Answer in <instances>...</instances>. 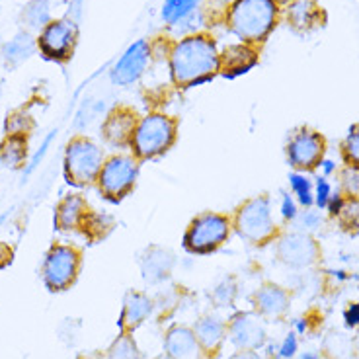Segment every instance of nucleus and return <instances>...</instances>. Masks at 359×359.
I'll list each match as a JSON object with an SVG mask.
<instances>
[{"instance_id":"nucleus-2","label":"nucleus","mask_w":359,"mask_h":359,"mask_svg":"<svg viewBox=\"0 0 359 359\" xmlns=\"http://www.w3.org/2000/svg\"><path fill=\"white\" fill-rule=\"evenodd\" d=\"M278 22L276 0H234L226 14V24L244 43H260Z\"/></svg>"},{"instance_id":"nucleus-20","label":"nucleus","mask_w":359,"mask_h":359,"mask_svg":"<svg viewBox=\"0 0 359 359\" xmlns=\"http://www.w3.org/2000/svg\"><path fill=\"white\" fill-rule=\"evenodd\" d=\"M34 51H36V41L32 39L29 34L20 32L14 39L0 45V59L6 67L14 69V67L27 61L34 55Z\"/></svg>"},{"instance_id":"nucleus-3","label":"nucleus","mask_w":359,"mask_h":359,"mask_svg":"<svg viewBox=\"0 0 359 359\" xmlns=\"http://www.w3.org/2000/svg\"><path fill=\"white\" fill-rule=\"evenodd\" d=\"M178 135V119L166 114H149L139 119L131 139V153L139 162L153 161L172 149Z\"/></svg>"},{"instance_id":"nucleus-12","label":"nucleus","mask_w":359,"mask_h":359,"mask_svg":"<svg viewBox=\"0 0 359 359\" xmlns=\"http://www.w3.org/2000/svg\"><path fill=\"white\" fill-rule=\"evenodd\" d=\"M139 119L137 111L127 106H117L109 111L104 123H102V137L109 147H116V149H123L131 144L133 133L137 126H139Z\"/></svg>"},{"instance_id":"nucleus-21","label":"nucleus","mask_w":359,"mask_h":359,"mask_svg":"<svg viewBox=\"0 0 359 359\" xmlns=\"http://www.w3.org/2000/svg\"><path fill=\"white\" fill-rule=\"evenodd\" d=\"M194 332H196V338L201 344L203 351L217 350L226 336V324L221 318L209 314V316H203L201 320H198V324L194 326Z\"/></svg>"},{"instance_id":"nucleus-10","label":"nucleus","mask_w":359,"mask_h":359,"mask_svg":"<svg viewBox=\"0 0 359 359\" xmlns=\"http://www.w3.org/2000/svg\"><path fill=\"white\" fill-rule=\"evenodd\" d=\"M76 34L71 20H51L39 34V51L49 61H67L76 43Z\"/></svg>"},{"instance_id":"nucleus-22","label":"nucleus","mask_w":359,"mask_h":359,"mask_svg":"<svg viewBox=\"0 0 359 359\" xmlns=\"http://www.w3.org/2000/svg\"><path fill=\"white\" fill-rule=\"evenodd\" d=\"M27 156L26 135H8L4 143L0 144V168L16 170Z\"/></svg>"},{"instance_id":"nucleus-25","label":"nucleus","mask_w":359,"mask_h":359,"mask_svg":"<svg viewBox=\"0 0 359 359\" xmlns=\"http://www.w3.org/2000/svg\"><path fill=\"white\" fill-rule=\"evenodd\" d=\"M114 226H116V221L111 217L104 215V213H96V211L90 209L84 223H82L81 233L88 238L90 243H100L114 231Z\"/></svg>"},{"instance_id":"nucleus-18","label":"nucleus","mask_w":359,"mask_h":359,"mask_svg":"<svg viewBox=\"0 0 359 359\" xmlns=\"http://www.w3.org/2000/svg\"><path fill=\"white\" fill-rule=\"evenodd\" d=\"M151 311H153V303L144 293H139V291L127 293L126 301H123V311H121V316L117 320L119 334L135 330L139 324L144 323V318L151 314Z\"/></svg>"},{"instance_id":"nucleus-13","label":"nucleus","mask_w":359,"mask_h":359,"mask_svg":"<svg viewBox=\"0 0 359 359\" xmlns=\"http://www.w3.org/2000/svg\"><path fill=\"white\" fill-rule=\"evenodd\" d=\"M316 244L311 236L301 233H291L283 236L278 244L279 260L293 268H303L311 266L316 260Z\"/></svg>"},{"instance_id":"nucleus-40","label":"nucleus","mask_w":359,"mask_h":359,"mask_svg":"<svg viewBox=\"0 0 359 359\" xmlns=\"http://www.w3.org/2000/svg\"><path fill=\"white\" fill-rule=\"evenodd\" d=\"M344 318H346V324L348 326H355L359 324V305H351L346 313H344Z\"/></svg>"},{"instance_id":"nucleus-6","label":"nucleus","mask_w":359,"mask_h":359,"mask_svg":"<svg viewBox=\"0 0 359 359\" xmlns=\"http://www.w3.org/2000/svg\"><path fill=\"white\" fill-rule=\"evenodd\" d=\"M233 231V221L221 213H201L198 215L186 229L184 234V248L189 254H211L219 250L231 236Z\"/></svg>"},{"instance_id":"nucleus-5","label":"nucleus","mask_w":359,"mask_h":359,"mask_svg":"<svg viewBox=\"0 0 359 359\" xmlns=\"http://www.w3.org/2000/svg\"><path fill=\"white\" fill-rule=\"evenodd\" d=\"M236 234L250 244H266L276 234V223L271 219V201L268 196L246 199L231 219Z\"/></svg>"},{"instance_id":"nucleus-8","label":"nucleus","mask_w":359,"mask_h":359,"mask_svg":"<svg viewBox=\"0 0 359 359\" xmlns=\"http://www.w3.org/2000/svg\"><path fill=\"white\" fill-rule=\"evenodd\" d=\"M81 252L71 244H53L45 254L41 278L51 293L67 291L79 278Z\"/></svg>"},{"instance_id":"nucleus-42","label":"nucleus","mask_w":359,"mask_h":359,"mask_svg":"<svg viewBox=\"0 0 359 359\" xmlns=\"http://www.w3.org/2000/svg\"><path fill=\"white\" fill-rule=\"evenodd\" d=\"M295 326H297V332H299V334H303L306 330V323L303 320V318H301V320H297Z\"/></svg>"},{"instance_id":"nucleus-39","label":"nucleus","mask_w":359,"mask_h":359,"mask_svg":"<svg viewBox=\"0 0 359 359\" xmlns=\"http://www.w3.org/2000/svg\"><path fill=\"white\" fill-rule=\"evenodd\" d=\"M12 258H14V250L10 248L8 244L0 243V269H4L6 266H10Z\"/></svg>"},{"instance_id":"nucleus-38","label":"nucleus","mask_w":359,"mask_h":359,"mask_svg":"<svg viewBox=\"0 0 359 359\" xmlns=\"http://www.w3.org/2000/svg\"><path fill=\"white\" fill-rule=\"evenodd\" d=\"M320 215L316 213V211H305L303 215H301V219H299V223H301V226L303 229H316L318 224H320Z\"/></svg>"},{"instance_id":"nucleus-43","label":"nucleus","mask_w":359,"mask_h":359,"mask_svg":"<svg viewBox=\"0 0 359 359\" xmlns=\"http://www.w3.org/2000/svg\"><path fill=\"white\" fill-rule=\"evenodd\" d=\"M301 359H318V355H316V353H303Z\"/></svg>"},{"instance_id":"nucleus-44","label":"nucleus","mask_w":359,"mask_h":359,"mask_svg":"<svg viewBox=\"0 0 359 359\" xmlns=\"http://www.w3.org/2000/svg\"><path fill=\"white\" fill-rule=\"evenodd\" d=\"M217 2H221V4H233L234 0H217Z\"/></svg>"},{"instance_id":"nucleus-37","label":"nucleus","mask_w":359,"mask_h":359,"mask_svg":"<svg viewBox=\"0 0 359 359\" xmlns=\"http://www.w3.org/2000/svg\"><path fill=\"white\" fill-rule=\"evenodd\" d=\"M297 351V338L295 334H289L287 338L283 340L281 348H279V355L281 358H293Z\"/></svg>"},{"instance_id":"nucleus-45","label":"nucleus","mask_w":359,"mask_h":359,"mask_svg":"<svg viewBox=\"0 0 359 359\" xmlns=\"http://www.w3.org/2000/svg\"><path fill=\"white\" fill-rule=\"evenodd\" d=\"M276 2H281V4H291V2H295V0H276Z\"/></svg>"},{"instance_id":"nucleus-29","label":"nucleus","mask_w":359,"mask_h":359,"mask_svg":"<svg viewBox=\"0 0 359 359\" xmlns=\"http://www.w3.org/2000/svg\"><path fill=\"white\" fill-rule=\"evenodd\" d=\"M341 154L348 166L359 168V126H353L350 129V135L341 144Z\"/></svg>"},{"instance_id":"nucleus-32","label":"nucleus","mask_w":359,"mask_h":359,"mask_svg":"<svg viewBox=\"0 0 359 359\" xmlns=\"http://www.w3.org/2000/svg\"><path fill=\"white\" fill-rule=\"evenodd\" d=\"M6 133L8 135H26L32 127H34V121L29 116H22V114H14L6 119Z\"/></svg>"},{"instance_id":"nucleus-16","label":"nucleus","mask_w":359,"mask_h":359,"mask_svg":"<svg viewBox=\"0 0 359 359\" xmlns=\"http://www.w3.org/2000/svg\"><path fill=\"white\" fill-rule=\"evenodd\" d=\"M258 63V53L250 45H231L219 55V72L224 79H236L254 69Z\"/></svg>"},{"instance_id":"nucleus-1","label":"nucleus","mask_w":359,"mask_h":359,"mask_svg":"<svg viewBox=\"0 0 359 359\" xmlns=\"http://www.w3.org/2000/svg\"><path fill=\"white\" fill-rule=\"evenodd\" d=\"M219 72V51L209 36H188L170 51L172 81L180 88H194L213 81Z\"/></svg>"},{"instance_id":"nucleus-33","label":"nucleus","mask_w":359,"mask_h":359,"mask_svg":"<svg viewBox=\"0 0 359 359\" xmlns=\"http://www.w3.org/2000/svg\"><path fill=\"white\" fill-rule=\"evenodd\" d=\"M341 186L350 198H359V168L348 166L341 172Z\"/></svg>"},{"instance_id":"nucleus-14","label":"nucleus","mask_w":359,"mask_h":359,"mask_svg":"<svg viewBox=\"0 0 359 359\" xmlns=\"http://www.w3.org/2000/svg\"><path fill=\"white\" fill-rule=\"evenodd\" d=\"M226 330H229V336H231L234 346L246 351L260 348L264 344V336H266L258 316L248 313L236 314Z\"/></svg>"},{"instance_id":"nucleus-7","label":"nucleus","mask_w":359,"mask_h":359,"mask_svg":"<svg viewBox=\"0 0 359 359\" xmlns=\"http://www.w3.org/2000/svg\"><path fill=\"white\" fill-rule=\"evenodd\" d=\"M137 178H139V161L133 154H114L104 162L96 184L104 198L111 203H117L131 194Z\"/></svg>"},{"instance_id":"nucleus-23","label":"nucleus","mask_w":359,"mask_h":359,"mask_svg":"<svg viewBox=\"0 0 359 359\" xmlns=\"http://www.w3.org/2000/svg\"><path fill=\"white\" fill-rule=\"evenodd\" d=\"M254 303L260 309L262 314H268V316H279L281 313H285V309L289 305L287 293L281 291L276 285H266L262 287L256 297H254Z\"/></svg>"},{"instance_id":"nucleus-4","label":"nucleus","mask_w":359,"mask_h":359,"mask_svg":"<svg viewBox=\"0 0 359 359\" xmlns=\"http://www.w3.org/2000/svg\"><path fill=\"white\" fill-rule=\"evenodd\" d=\"M104 151L86 137H74L65 151V180L74 188L92 186L104 166Z\"/></svg>"},{"instance_id":"nucleus-24","label":"nucleus","mask_w":359,"mask_h":359,"mask_svg":"<svg viewBox=\"0 0 359 359\" xmlns=\"http://www.w3.org/2000/svg\"><path fill=\"white\" fill-rule=\"evenodd\" d=\"M172 264L174 260H172L170 252L162 250V248H151L143 260L144 278L149 281H161L170 273Z\"/></svg>"},{"instance_id":"nucleus-9","label":"nucleus","mask_w":359,"mask_h":359,"mask_svg":"<svg viewBox=\"0 0 359 359\" xmlns=\"http://www.w3.org/2000/svg\"><path fill=\"white\" fill-rule=\"evenodd\" d=\"M326 141L313 129H299L287 143V161L299 172H311L320 166Z\"/></svg>"},{"instance_id":"nucleus-17","label":"nucleus","mask_w":359,"mask_h":359,"mask_svg":"<svg viewBox=\"0 0 359 359\" xmlns=\"http://www.w3.org/2000/svg\"><path fill=\"white\" fill-rule=\"evenodd\" d=\"M88 211V203L82 196H79V194L67 196L59 201V205L55 209V229L63 231V233L81 231Z\"/></svg>"},{"instance_id":"nucleus-34","label":"nucleus","mask_w":359,"mask_h":359,"mask_svg":"<svg viewBox=\"0 0 359 359\" xmlns=\"http://www.w3.org/2000/svg\"><path fill=\"white\" fill-rule=\"evenodd\" d=\"M332 198V188L326 178H316V191H314V203L318 207H326Z\"/></svg>"},{"instance_id":"nucleus-41","label":"nucleus","mask_w":359,"mask_h":359,"mask_svg":"<svg viewBox=\"0 0 359 359\" xmlns=\"http://www.w3.org/2000/svg\"><path fill=\"white\" fill-rule=\"evenodd\" d=\"M320 166H323V170L326 176H328V174H332L334 168H336V164H334L332 161H323L320 162Z\"/></svg>"},{"instance_id":"nucleus-47","label":"nucleus","mask_w":359,"mask_h":359,"mask_svg":"<svg viewBox=\"0 0 359 359\" xmlns=\"http://www.w3.org/2000/svg\"><path fill=\"white\" fill-rule=\"evenodd\" d=\"M2 221H4V215H2V217H0V224H2Z\"/></svg>"},{"instance_id":"nucleus-35","label":"nucleus","mask_w":359,"mask_h":359,"mask_svg":"<svg viewBox=\"0 0 359 359\" xmlns=\"http://www.w3.org/2000/svg\"><path fill=\"white\" fill-rule=\"evenodd\" d=\"M53 137H55V131H51V133H49V137H47V139H45V141H43V144H41V149L37 151L36 156H34V158H32V162H29V166H27L26 174H32V172L36 170V166H37V164H39V161L43 158V154L47 153L49 144H51V141H53Z\"/></svg>"},{"instance_id":"nucleus-46","label":"nucleus","mask_w":359,"mask_h":359,"mask_svg":"<svg viewBox=\"0 0 359 359\" xmlns=\"http://www.w3.org/2000/svg\"><path fill=\"white\" fill-rule=\"evenodd\" d=\"M156 359H170V358H168V355H166V358H164V355H162V358H156Z\"/></svg>"},{"instance_id":"nucleus-15","label":"nucleus","mask_w":359,"mask_h":359,"mask_svg":"<svg viewBox=\"0 0 359 359\" xmlns=\"http://www.w3.org/2000/svg\"><path fill=\"white\" fill-rule=\"evenodd\" d=\"M164 350L170 359H201L203 348L196 338L194 328L188 326H174L166 332Z\"/></svg>"},{"instance_id":"nucleus-26","label":"nucleus","mask_w":359,"mask_h":359,"mask_svg":"<svg viewBox=\"0 0 359 359\" xmlns=\"http://www.w3.org/2000/svg\"><path fill=\"white\" fill-rule=\"evenodd\" d=\"M201 0H166L162 6V20L170 26H176L194 14Z\"/></svg>"},{"instance_id":"nucleus-31","label":"nucleus","mask_w":359,"mask_h":359,"mask_svg":"<svg viewBox=\"0 0 359 359\" xmlns=\"http://www.w3.org/2000/svg\"><path fill=\"white\" fill-rule=\"evenodd\" d=\"M139 353H137V348L135 344L129 338L127 334H121L119 340L114 344V348L109 350V359H137Z\"/></svg>"},{"instance_id":"nucleus-27","label":"nucleus","mask_w":359,"mask_h":359,"mask_svg":"<svg viewBox=\"0 0 359 359\" xmlns=\"http://www.w3.org/2000/svg\"><path fill=\"white\" fill-rule=\"evenodd\" d=\"M22 20L34 29H39V27L43 29L51 22V12H49L47 0H32L22 12Z\"/></svg>"},{"instance_id":"nucleus-36","label":"nucleus","mask_w":359,"mask_h":359,"mask_svg":"<svg viewBox=\"0 0 359 359\" xmlns=\"http://www.w3.org/2000/svg\"><path fill=\"white\" fill-rule=\"evenodd\" d=\"M281 215L285 217V219H289V221L299 215V213H297L295 201H293V198H291L289 194H285L283 199H281Z\"/></svg>"},{"instance_id":"nucleus-28","label":"nucleus","mask_w":359,"mask_h":359,"mask_svg":"<svg viewBox=\"0 0 359 359\" xmlns=\"http://www.w3.org/2000/svg\"><path fill=\"white\" fill-rule=\"evenodd\" d=\"M289 184L293 188V194L299 199V203L305 207H311L314 203V194H313V184L299 172H293L289 176Z\"/></svg>"},{"instance_id":"nucleus-19","label":"nucleus","mask_w":359,"mask_h":359,"mask_svg":"<svg viewBox=\"0 0 359 359\" xmlns=\"http://www.w3.org/2000/svg\"><path fill=\"white\" fill-rule=\"evenodd\" d=\"M323 10L313 0H295L287 8V20L297 32H309L320 24Z\"/></svg>"},{"instance_id":"nucleus-30","label":"nucleus","mask_w":359,"mask_h":359,"mask_svg":"<svg viewBox=\"0 0 359 359\" xmlns=\"http://www.w3.org/2000/svg\"><path fill=\"white\" fill-rule=\"evenodd\" d=\"M334 217H338L344 224V229H351L355 226V231H359V203L358 199H346L344 198V203H341L340 211Z\"/></svg>"},{"instance_id":"nucleus-11","label":"nucleus","mask_w":359,"mask_h":359,"mask_svg":"<svg viewBox=\"0 0 359 359\" xmlns=\"http://www.w3.org/2000/svg\"><path fill=\"white\" fill-rule=\"evenodd\" d=\"M151 59V45L144 39L135 41L127 47V51L121 55L114 71H111V82L117 86H129L143 76L147 63Z\"/></svg>"}]
</instances>
